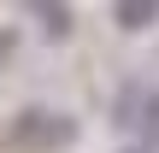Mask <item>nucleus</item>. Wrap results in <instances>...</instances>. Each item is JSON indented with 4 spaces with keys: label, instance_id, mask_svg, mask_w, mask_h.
Listing matches in <instances>:
<instances>
[{
    "label": "nucleus",
    "instance_id": "obj_1",
    "mask_svg": "<svg viewBox=\"0 0 159 153\" xmlns=\"http://www.w3.org/2000/svg\"><path fill=\"white\" fill-rule=\"evenodd\" d=\"M71 136H77V124L65 112H53V106H24L6 124V147H18V153H53V147H65Z\"/></svg>",
    "mask_w": 159,
    "mask_h": 153
},
{
    "label": "nucleus",
    "instance_id": "obj_2",
    "mask_svg": "<svg viewBox=\"0 0 159 153\" xmlns=\"http://www.w3.org/2000/svg\"><path fill=\"white\" fill-rule=\"evenodd\" d=\"M112 18H118V29H130V35H136V29H153L159 24V0H118Z\"/></svg>",
    "mask_w": 159,
    "mask_h": 153
},
{
    "label": "nucleus",
    "instance_id": "obj_3",
    "mask_svg": "<svg viewBox=\"0 0 159 153\" xmlns=\"http://www.w3.org/2000/svg\"><path fill=\"white\" fill-rule=\"evenodd\" d=\"M35 18L47 24V35H65L71 29V6H35Z\"/></svg>",
    "mask_w": 159,
    "mask_h": 153
},
{
    "label": "nucleus",
    "instance_id": "obj_4",
    "mask_svg": "<svg viewBox=\"0 0 159 153\" xmlns=\"http://www.w3.org/2000/svg\"><path fill=\"white\" fill-rule=\"evenodd\" d=\"M136 124H142V136H148V142H159V88L142 100V118H136Z\"/></svg>",
    "mask_w": 159,
    "mask_h": 153
},
{
    "label": "nucleus",
    "instance_id": "obj_5",
    "mask_svg": "<svg viewBox=\"0 0 159 153\" xmlns=\"http://www.w3.org/2000/svg\"><path fill=\"white\" fill-rule=\"evenodd\" d=\"M130 153H148V147H130Z\"/></svg>",
    "mask_w": 159,
    "mask_h": 153
}]
</instances>
